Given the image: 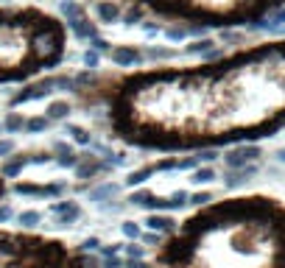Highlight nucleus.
I'll return each mask as SVG.
<instances>
[{"label":"nucleus","mask_w":285,"mask_h":268,"mask_svg":"<svg viewBox=\"0 0 285 268\" xmlns=\"http://www.w3.org/2000/svg\"><path fill=\"white\" fill-rule=\"evenodd\" d=\"M0 268H95V260L56 235L0 226Z\"/></svg>","instance_id":"5"},{"label":"nucleus","mask_w":285,"mask_h":268,"mask_svg":"<svg viewBox=\"0 0 285 268\" xmlns=\"http://www.w3.org/2000/svg\"><path fill=\"white\" fill-rule=\"evenodd\" d=\"M6 196H9V179H6V173L0 168V204L6 201Z\"/></svg>","instance_id":"6"},{"label":"nucleus","mask_w":285,"mask_h":268,"mask_svg":"<svg viewBox=\"0 0 285 268\" xmlns=\"http://www.w3.org/2000/svg\"><path fill=\"white\" fill-rule=\"evenodd\" d=\"M148 268H285V201L241 193L201 204L157 240Z\"/></svg>","instance_id":"2"},{"label":"nucleus","mask_w":285,"mask_h":268,"mask_svg":"<svg viewBox=\"0 0 285 268\" xmlns=\"http://www.w3.org/2000/svg\"><path fill=\"white\" fill-rule=\"evenodd\" d=\"M73 98L137 151L252 146L285 131V36L201 61L87 73Z\"/></svg>","instance_id":"1"},{"label":"nucleus","mask_w":285,"mask_h":268,"mask_svg":"<svg viewBox=\"0 0 285 268\" xmlns=\"http://www.w3.org/2000/svg\"><path fill=\"white\" fill-rule=\"evenodd\" d=\"M121 3L137 17L190 31L254 28L285 9V0H121Z\"/></svg>","instance_id":"4"},{"label":"nucleus","mask_w":285,"mask_h":268,"mask_svg":"<svg viewBox=\"0 0 285 268\" xmlns=\"http://www.w3.org/2000/svg\"><path fill=\"white\" fill-rule=\"evenodd\" d=\"M67 23L36 3H0V87L26 84L64 64Z\"/></svg>","instance_id":"3"}]
</instances>
